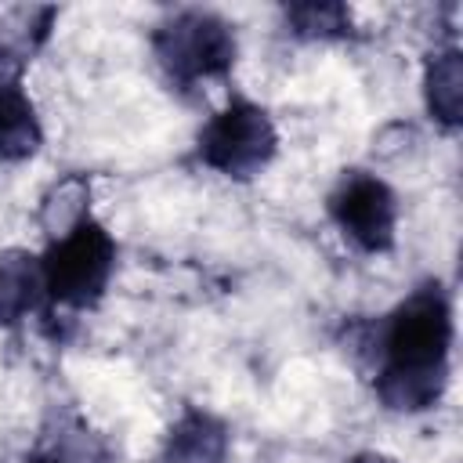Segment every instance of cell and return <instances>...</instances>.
<instances>
[{"label": "cell", "mask_w": 463, "mask_h": 463, "mask_svg": "<svg viewBox=\"0 0 463 463\" xmlns=\"http://www.w3.org/2000/svg\"><path fill=\"white\" fill-rule=\"evenodd\" d=\"M228 430L221 420L188 409L166 438V463H224Z\"/></svg>", "instance_id": "8992f818"}, {"label": "cell", "mask_w": 463, "mask_h": 463, "mask_svg": "<svg viewBox=\"0 0 463 463\" xmlns=\"http://www.w3.org/2000/svg\"><path fill=\"white\" fill-rule=\"evenodd\" d=\"M347 463H394V459H387V456H380V452H358V456H351Z\"/></svg>", "instance_id": "7c38bea8"}, {"label": "cell", "mask_w": 463, "mask_h": 463, "mask_svg": "<svg viewBox=\"0 0 463 463\" xmlns=\"http://www.w3.org/2000/svg\"><path fill=\"white\" fill-rule=\"evenodd\" d=\"M286 22L293 36L300 40H336L351 33V11L333 0H311V4H293L286 7Z\"/></svg>", "instance_id": "30bf717a"}, {"label": "cell", "mask_w": 463, "mask_h": 463, "mask_svg": "<svg viewBox=\"0 0 463 463\" xmlns=\"http://www.w3.org/2000/svg\"><path fill=\"white\" fill-rule=\"evenodd\" d=\"M7 87H22V58H14L11 51H0V90Z\"/></svg>", "instance_id": "8fae6325"}, {"label": "cell", "mask_w": 463, "mask_h": 463, "mask_svg": "<svg viewBox=\"0 0 463 463\" xmlns=\"http://www.w3.org/2000/svg\"><path fill=\"white\" fill-rule=\"evenodd\" d=\"M275 148H279V134L271 116L246 98H232L199 130V159L224 177L260 174L271 163Z\"/></svg>", "instance_id": "277c9868"}, {"label": "cell", "mask_w": 463, "mask_h": 463, "mask_svg": "<svg viewBox=\"0 0 463 463\" xmlns=\"http://www.w3.org/2000/svg\"><path fill=\"white\" fill-rule=\"evenodd\" d=\"M452 307L438 282L416 286L380 333L383 365L376 373V394L394 412L430 409L449 383Z\"/></svg>", "instance_id": "6da1fadb"}, {"label": "cell", "mask_w": 463, "mask_h": 463, "mask_svg": "<svg viewBox=\"0 0 463 463\" xmlns=\"http://www.w3.org/2000/svg\"><path fill=\"white\" fill-rule=\"evenodd\" d=\"M43 275L40 257H29L22 250H11L0 257V326H14L43 300Z\"/></svg>", "instance_id": "52a82bcc"}, {"label": "cell", "mask_w": 463, "mask_h": 463, "mask_svg": "<svg viewBox=\"0 0 463 463\" xmlns=\"http://www.w3.org/2000/svg\"><path fill=\"white\" fill-rule=\"evenodd\" d=\"M29 463H61V459H54V456H36V459H29Z\"/></svg>", "instance_id": "4fadbf2b"}, {"label": "cell", "mask_w": 463, "mask_h": 463, "mask_svg": "<svg viewBox=\"0 0 463 463\" xmlns=\"http://www.w3.org/2000/svg\"><path fill=\"white\" fill-rule=\"evenodd\" d=\"M423 94L438 123L456 127L463 119V54L459 51L430 54L427 72H423Z\"/></svg>", "instance_id": "ba28073f"}, {"label": "cell", "mask_w": 463, "mask_h": 463, "mask_svg": "<svg viewBox=\"0 0 463 463\" xmlns=\"http://www.w3.org/2000/svg\"><path fill=\"white\" fill-rule=\"evenodd\" d=\"M116 268V242L90 213L69 228L65 235L51 239L47 253L40 257L43 293L65 307H94L112 279Z\"/></svg>", "instance_id": "7a4b0ae2"}, {"label": "cell", "mask_w": 463, "mask_h": 463, "mask_svg": "<svg viewBox=\"0 0 463 463\" xmlns=\"http://www.w3.org/2000/svg\"><path fill=\"white\" fill-rule=\"evenodd\" d=\"M40 119L22 87L0 90V163L25 159L40 148Z\"/></svg>", "instance_id": "9c48e42d"}, {"label": "cell", "mask_w": 463, "mask_h": 463, "mask_svg": "<svg viewBox=\"0 0 463 463\" xmlns=\"http://www.w3.org/2000/svg\"><path fill=\"white\" fill-rule=\"evenodd\" d=\"M329 217L362 253H387L394 246L398 199L376 174H344L329 192Z\"/></svg>", "instance_id": "5b68a950"}, {"label": "cell", "mask_w": 463, "mask_h": 463, "mask_svg": "<svg viewBox=\"0 0 463 463\" xmlns=\"http://www.w3.org/2000/svg\"><path fill=\"white\" fill-rule=\"evenodd\" d=\"M152 51L166 76L181 87L224 76L235 61V33L210 11H181L152 33Z\"/></svg>", "instance_id": "3957f363"}]
</instances>
